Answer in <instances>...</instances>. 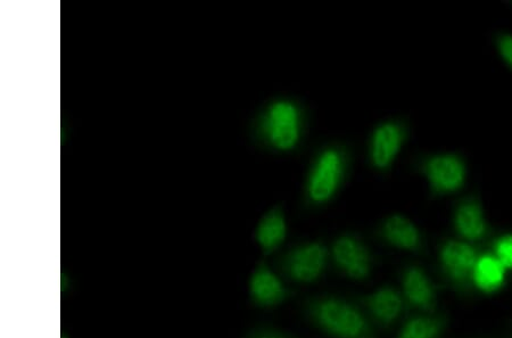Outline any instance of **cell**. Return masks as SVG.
Listing matches in <instances>:
<instances>
[{
	"instance_id": "cell-17",
	"label": "cell",
	"mask_w": 512,
	"mask_h": 338,
	"mask_svg": "<svg viewBox=\"0 0 512 338\" xmlns=\"http://www.w3.org/2000/svg\"><path fill=\"white\" fill-rule=\"evenodd\" d=\"M497 258L506 269H512V236H505L499 239L495 246Z\"/></svg>"
},
{
	"instance_id": "cell-8",
	"label": "cell",
	"mask_w": 512,
	"mask_h": 338,
	"mask_svg": "<svg viewBox=\"0 0 512 338\" xmlns=\"http://www.w3.org/2000/svg\"><path fill=\"white\" fill-rule=\"evenodd\" d=\"M251 300L260 308H271L287 299L288 291L282 280L266 263H259L252 272L249 284Z\"/></svg>"
},
{
	"instance_id": "cell-19",
	"label": "cell",
	"mask_w": 512,
	"mask_h": 338,
	"mask_svg": "<svg viewBox=\"0 0 512 338\" xmlns=\"http://www.w3.org/2000/svg\"><path fill=\"white\" fill-rule=\"evenodd\" d=\"M249 338H284L282 336H278L276 334L272 333H266V332H259L252 334Z\"/></svg>"
},
{
	"instance_id": "cell-6",
	"label": "cell",
	"mask_w": 512,
	"mask_h": 338,
	"mask_svg": "<svg viewBox=\"0 0 512 338\" xmlns=\"http://www.w3.org/2000/svg\"><path fill=\"white\" fill-rule=\"evenodd\" d=\"M404 139L406 130L399 122L387 121L377 126L371 135L369 145L370 161L373 166L381 170L391 167L401 151Z\"/></svg>"
},
{
	"instance_id": "cell-9",
	"label": "cell",
	"mask_w": 512,
	"mask_h": 338,
	"mask_svg": "<svg viewBox=\"0 0 512 338\" xmlns=\"http://www.w3.org/2000/svg\"><path fill=\"white\" fill-rule=\"evenodd\" d=\"M477 261L475 250L466 243L451 241L442 246L441 262L454 282L465 283L469 277H473Z\"/></svg>"
},
{
	"instance_id": "cell-18",
	"label": "cell",
	"mask_w": 512,
	"mask_h": 338,
	"mask_svg": "<svg viewBox=\"0 0 512 338\" xmlns=\"http://www.w3.org/2000/svg\"><path fill=\"white\" fill-rule=\"evenodd\" d=\"M497 44L503 60H505L512 68V35H501L498 38Z\"/></svg>"
},
{
	"instance_id": "cell-1",
	"label": "cell",
	"mask_w": 512,
	"mask_h": 338,
	"mask_svg": "<svg viewBox=\"0 0 512 338\" xmlns=\"http://www.w3.org/2000/svg\"><path fill=\"white\" fill-rule=\"evenodd\" d=\"M309 315L334 338H374L367 319L354 305L337 298H321L309 305Z\"/></svg>"
},
{
	"instance_id": "cell-3",
	"label": "cell",
	"mask_w": 512,
	"mask_h": 338,
	"mask_svg": "<svg viewBox=\"0 0 512 338\" xmlns=\"http://www.w3.org/2000/svg\"><path fill=\"white\" fill-rule=\"evenodd\" d=\"M344 171L345 155L341 148L330 146L321 151L309 173L308 199L316 204L332 199L342 183Z\"/></svg>"
},
{
	"instance_id": "cell-15",
	"label": "cell",
	"mask_w": 512,
	"mask_h": 338,
	"mask_svg": "<svg viewBox=\"0 0 512 338\" xmlns=\"http://www.w3.org/2000/svg\"><path fill=\"white\" fill-rule=\"evenodd\" d=\"M506 267L497 257L485 255L478 259L473 279L478 288L485 293H493L505 283Z\"/></svg>"
},
{
	"instance_id": "cell-20",
	"label": "cell",
	"mask_w": 512,
	"mask_h": 338,
	"mask_svg": "<svg viewBox=\"0 0 512 338\" xmlns=\"http://www.w3.org/2000/svg\"><path fill=\"white\" fill-rule=\"evenodd\" d=\"M61 338H70L68 334L62 333Z\"/></svg>"
},
{
	"instance_id": "cell-11",
	"label": "cell",
	"mask_w": 512,
	"mask_h": 338,
	"mask_svg": "<svg viewBox=\"0 0 512 338\" xmlns=\"http://www.w3.org/2000/svg\"><path fill=\"white\" fill-rule=\"evenodd\" d=\"M366 307L379 323L391 325L399 318L403 309L401 295L392 287H382L366 296Z\"/></svg>"
},
{
	"instance_id": "cell-2",
	"label": "cell",
	"mask_w": 512,
	"mask_h": 338,
	"mask_svg": "<svg viewBox=\"0 0 512 338\" xmlns=\"http://www.w3.org/2000/svg\"><path fill=\"white\" fill-rule=\"evenodd\" d=\"M302 112L291 100L270 103L259 119V134L267 145L280 152L294 150L302 136Z\"/></svg>"
},
{
	"instance_id": "cell-10",
	"label": "cell",
	"mask_w": 512,
	"mask_h": 338,
	"mask_svg": "<svg viewBox=\"0 0 512 338\" xmlns=\"http://www.w3.org/2000/svg\"><path fill=\"white\" fill-rule=\"evenodd\" d=\"M403 292L414 307L421 310H433L436 304V292L431 279L417 267H411L403 275Z\"/></svg>"
},
{
	"instance_id": "cell-13",
	"label": "cell",
	"mask_w": 512,
	"mask_h": 338,
	"mask_svg": "<svg viewBox=\"0 0 512 338\" xmlns=\"http://www.w3.org/2000/svg\"><path fill=\"white\" fill-rule=\"evenodd\" d=\"M287 225L282 210L275 208L262 218L256 228L255 238L266 253L274 252L284 242Z\"/></svg>"
},
{
	"instance_id": "cell-12",
	"label": "cell",
	"mask_w": 512,
	"mask_h": 338,
	"mask_svg": "<svg viewBox=\"0 0 512 338\" xmlns=\"http://www.w3.org/2000/svg\"><path fill=\"white\" fill-rule=\"evenodd\" d=\"M382 236L391 245L406 251H417L421 246L418 228L403 216L388 218L382 227Z\"/></svg>"
},
{
	"instance_id": "cell-14",
	"label": "cell",
	"mask_w": 512,
	"mask_h": 338,
	"mask_svg": "<svg viewBox=\"0 0 512 338\" xmlns=\"http://www.w3.org/2000/svg\"><path fill=\"white\" fill-rule=\"evenodd\" d=\"M458 232L470 241L482 239L487 232V224L481 205L476 202L461 204L454 217Z\"/></svg>"
},
{
	"instance_id": "cell-7",
	"label": "cell",
	"mask_w": 512,
	"mask_h": 338,
	"mask_svg": "<svg viewBox=\"0 0 512 338\" xmlns=\"http://www.w3.org/2000/svg\"><path fill=\"white\" fill-rule=\"evenodd\" d=\"M333 257L344 275L366 279L370 274L371 257L365 244L352 235L338 237L333 245Z\"/></svg>"
},
{
	"instance_id": "cell-5",
	"label": "cell",
	"mask_w": 512,
	"mask_h": 338,
	"mask_svg": "<svg viewBox=\"0 0 512 338\" xmlns=\"http://www.w3.org/2000/svg\"><path fill=\"white\" fill-rule=\"evenodd\" d=\"M326 263V246L320 242H311L289 252L283 261V268L295 282L312 283L324 272Z\"/></svg>"
},
{
	"instance_id": "cell-4",
	"label": "cell",
	"mask_w": 512,
	"mask_h": 338,
	"mask_svg": "<svg viewBox=\"0 0 512 338\" xmlns=\"http://www.w3.org/2000/svg\"><path fill=\"white\" fill-rule=\"evenodd\" d=\"M423 172L437 194H451L464 186L467 176L466 166L458 155L437 154L423 164Z\"/></svg>"
},
{
	"instance_id": "cell-16",
	"label": "cell",
	"mask_w": 512,
	"mask_h": 338,
	"mask_svg": "<svg viewBox=\"0 0 512 338\" xmlns=\"http://www.w3.org/2000/svg\"><path fill=\"white\" fill-rule=\"evenodd\" d=\"M443 321L439 318L417 317L402 328L399 338H439Z\"/></svg>"
}]
</instances>
